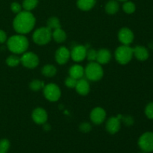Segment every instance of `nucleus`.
I'll return each mask as SVG.
<instances>
[{"instance_id": "1", "label": "nucleus", "mask_w": 153, "mask_h": 153, "mask_svg": "<svg viewBox=\"0 0 153 153\" xmlns=\"http://www.w3.org/2000/svg\"><path fill=\"white\" fill-rule=\"evenodd\" d=\"M35 25V17L30 11L22 10L13 19V26L19 34L29 33Z\"/></svg>"}, {"instance_id": "2", "label": "nucleus", "mask_w": 153, "mask_h": 153, "mask_svg": "<svg viewBox=\"0 0 153 153\" xmlns=\"http://www.w3.org/2000/svg\"><path fill=\"white\" fill-rule=\"evenodd\" d=\"M28 40L22 34H16L7 40V46L9 50L14 54H23L28 48Z\"/></svg>"}, {"instance_id": "3", "label": "nucleus", "mask_w": 153, "mask_h": 153, "mask_svg": "<svg viewBox=\"0 0 153 153\" xmlns=\"http://www.w3.org/2000/svg\"><path fill=\"white\" fill-rule=\"evenodd\" d=\"M85 74L88 80L97 82L102 78L104 72L101 64L93 61L90 63L85 69Z\"/></svg>"}, {"instance_id": "4", "label": "nucleus", "mask_w": 153, "mask_h": 153, "mask_svg": "<svg viewBox=\"0 0 153 153\" xmlns=\"http://www.w3.org/2000/svg\"><path fill=\"white\" fill-rule=\"evenodd\" d=\"M114 55L117 61L119 64L125 65L129 63L134 56L133 48L126 45H123L116 49Z\"/></svg>"}, {"instance_id": "5", "label": "nucleus", "mask_w": 153, "mask_h": 153, "mask_svg": "<svg viewBox=\"0 0 153 153\" xmlns=\"http://www.w3.org/2000/svg\"><path fill=\"white\" fill-rule=\"evenodd\" d=\"M52 37V31L48 27H41L35 30L32 35V39L38 45H45L49 43Z\"/></svg>"}, {"instance_id": "6", "label": "nucleus", "mask_w": 153, "mask_h": 153, "mask_svg": "<svg viewBox=\"0 0 153 153\" xmlns=\"http://www.w3.org/2000/svg\"><path fill=\"white\" fill-rule=\"evenodd\" d=\"M138 146L142 151L148 153L153 152V132L147 131L139 137Z\"/></svg>"}, {"instance_id": "7", "label": "nucleus", "mask_w": 153, "mask_h": 153, "mask_svg": "<svg viewBox=\"0 0 153 153\" xmlns=\"http://www.w3.org/2000/svg\"><path fill=\"white\" fill-rule=\"evenodd\" d=\"M43 94L47 100L50 102H56L61 95L59 87L55 84H49L43 88Z\"/></svg>"}, {"instance_id": "8", "label": "nucleus", "mask_w": 153, "mask_h": 153, "mask_svg": "<svg viewBox=\"0 0 153 153\" xmlns=\"http://www.w3.org/2000/svg\"><path fill=\"white\" fill-rule=\"evenodd\" d=\"M21 63L24 67L29 69H34L39 64V58L36 54L31 52H25L20 58Z\"/></svg>"}, {"instance_id": "9", "label": "nucleus", "mask_w": 153, "mask_h": 153, "mask_svg": "<svg viewBox=\"0 0 153 153\" xmlns=\"http://www.w3.org/2000/svg\"><path fill=\"white\" fill-rule=\"evenodd\" d=\"M118 38L120 43H122L123 45L129 46L134 40V33L130 28L124 27L120 30L118 33Z\"/></svg>"}, {"instance_id": "10", "label": "nucleus", "mask_w": 153, "mask_h": 153, "mask_svg": "<svg viewBox=\"0 0 153 153\" xmlns=\"http://www.w3.org/2000/svg\"><path fill=\"white\" fill-rule=\"evenodd\" d=\"M87 48L82 45L74 46L70 52V57L76 62H81L86 58Z\"/></svg>"}, {"instance_id": "11", "label": "nucleus", "mask_w": 153, "mask_h": 153, "mask_svg": "<svg viewBox=\"0 0 153 153\" xmlns=\"http://www.w3.org/2000/svg\"><path fill=\"white\" fill-rule=\"evenodd\" d=\"M106 118V112L100 107L95 108L91 112V120L96 125L102 124Z\"/></svg>"}, {"instance_id": "12", "label": "nucleus", "mask_w": 153, "mask_h": 153, "mask_svg": "<svg viewBox=\"0 0 153 153\" xmlns=\"http://www.w3.org/2000/svg\"><path fill=\"white\" fill-rule=\"evenodd\" d=\"M70 58V52L67 48L61 46L55 53V60L58 64H65Z\"/></svg>"}, {"instance_id": "13", "label": "nucleus", "mask_w": 153, "mask_h": 153, "mask_svg": "<svg viewBox=\"0 0 153 153\" xmlns=\"http://www.w3.org/2000/svg\"><path fill=\"white\" fill-rule=\"evenodd\" d=\"M32 120L35 123L44 124L46 123L48 119L47 112L42 108H37L32 112Z\"/></svg>"}, {"instance_id": "14", "label": "nucleus", "mask_w": 153, "mask_h": 153, "mask_svg": "<svg viewBox=\"0 0 153 153\" xmlns=\"http://www.w3.org/2000/svg\"><path fill=\"white\" fill-rule=\"evenodd\" d=\"M106 130L110 134H114L118 132L120 128V120L117 117H110L106 122Z\"/></svg>"}, {"instance_id": "15", "label": "nucleus", "mask_w": 153, "mask_h": 153, "mask_svg": "<svg viewBox=\"0 0 153 153\" xmlns=\"http://www.w3.org/2000/svg\"><path fill=\"white\" fill-rule=\"evenodd\" d=\"M133 54L134 56L140 61H146L149 57V51L143 46H136L133 48Z\"/></svg>"}, {"instance_id": "16", "label": "nucleus", "mask_w": 153, "mask_h": 153, "mask_svg": "<svg viewBox=\"0 0 153 153\" xmlns=\"http://www.w3.org/2000/svg\"><path fill=\"white\" fill-rule=\"evenodd\" d=\"M111 54L108 49H102L97 51V63L100 64H106L111 61Z\"/></svg>"}, {"instance_id": "17", "label": "nucleus", "mask_w": 153, "mask_h": 153, "mask_svg": "<svg viewBox=\"0 0 153 153\" xmlns=\"http://www.w3.org/2000/svg\"><path fill=\"white\" fill-rule=\"evenodd\" d=\"M69 74L71 77L79 80V79H82L84 75H85V69L83 68L82 66L79 65V64H75L70 68Z\"/></svg>"}, {"instance_id": "18", "label": "nucleus", "mask_w": 153, "mask_h": 153, "mask_svg": "<svg viewBox=\"0 0 153 153\" xmlns=\"http://www.w3.org/2000/svg\"><path fill=\"white\" fill-rule=\"evenodd\" d=\"M75 88L76 89V91L82 96L87 95L90 92V85L86 79H81L78 80Z\"/></svg>"}, {"instance_id": "19", "label": "nucleus", "mask_w": 153, "mask_h": 153, "mask_svg": "<svg viewBox=\"0 0 153 153\" xmlns=\"http://www.w3.org/2000/svg\"><path fill=\"white\" fill-rule=\"evenodd\" d=\"M96 4V0H78L77 6L82 10H90Z\"/></svg>"}, {"instance_id": "20", "label": "nucleus", "mask_w": 153, "mask_h": 153, "mask_svg": "<svg viewBox=\"0 0 153 153\" xmlns=\"http://www.w3.org/2000/svg\"><path fill=\"white\" fill-rule=\"evenodd\" d=\"M52 37L57 43H63L67 39V34H66L65 31L61 29V28H57V29L54 30L52 32Z\"/></svg>"}, {"instance_id": "21", "label": "nucleus", "mask_w": 153, "mask_h": 153, "mask_svg": "<svg viewBox=\"0 0 153 153\" xmlns=\"http://www.w3.org/2000/svg\"><path fill=\"white\" fill-rule=\"evenodd\" d=\"M119 10V4L115 0H110L105 4V11L108 14H114Z\"/></svg>"}, {"instance_id": "22", "label": "nucleus", "mask_w": 153, "mask_h": 153, "mask_svg": "<svg viewBox=\"0 0 153 153\" xmlns=\"http://www.w3.org/2000/svg\"><path fill=\"white\" fill-rule=\"evenodd\" d=\"M57 70L55 66L52 64H47L45 65L42 69V74L46 77H53L56 75Z\"/></svg>"}, {"instance_id": "23", "label": "nucleus", "mask_w": 153, "mask_h": 153, "mask_svg": "<svg viewBox=\"0 0 153 153\" xmlns=\"http://www.w3.org/2000/svg\"><path fill=\"white\" fill-rule=\"evenodd\" d=\"M50 30H55L57 28H61V23L60 20L55 16H52L47 20V26Z\"/></svg>"}, {"instance_id": "24", "label": "nucleus", "mask_w": 153, "mask_h": 153, "mask_svg": "<svg viewBox=\"0 0 153 153\" xmlns=\"http://www.w3.org/2000/svg\"><path fill=\"white\" fill-rule=\"evenodd\" d=\"M38 4V0H24L22 2V7L27 11H31L35 8Z\"/></svg>"}, {"instance_id": "25", "label": "nucleus", "mask_w": 153, "mask_h": 153, "mask_svg": "<svg viewBox=\"0 0 153 153\" xmlns=\"http://www.w3.org/2000/svg\"><path fill=\"white\" fill-rule=\"evenodd\" d=\"M21 63L20 58L19 57L16 56V55H10L8 58L6 59V64L9 66V67H16L19 65Z\"/></svg>"}, {"instance_id": "26", "label": "nucleus", "mask_w": 153, "mask_h": 153, "mask_svg": "<svg viewBox=\"0 0 153 153\" xmlns=\"http://www.w3.org/2000/svg\"><path fill=\"white\" fill-rule=\"evenodd\" d=\"M123 9L124 12L128 13V14H131L135 11L136 6L132 1H126L123 5Z\"/></svg>"}, {"instance_id": "27", "label": "nucleus", "mask_w": 153, "mask_h": 153, "mask_svg": "<svg viewBox=\"0 0 153 153\" xmlns=\"http://www.w3.org/2000/svg\"><path fill=\"white\" fill-rule=\"evenodd\" d=\"M31 90L34 91H38L40 89L43 88L45 87L44 82L40 80H33L29 85Z\"/></svg>"}, {"instance_id": "28", "label": "nucleus", "mask_w": 153, "mask_h": 153, "mask_svg": "<svg viewBox=\"0 0 153 153\" xmlns=\"http://www.w3.org/2000/svg\"><path fill=\"white\" fill-rule=\"evenodd\" d=\"M97 51H96L95 49H91L87 50V54H86V58L91 62L93 61H95L97 60Z\"/></svg>"}, {"instance_id": "29", "label": "nucleus", "mask_w": 153, "mask_h": 153, "mask_svg": "<svg viewBox=\"0 0 153 153\" xmlns=\"http://www.w3.org/2000/svg\"><path fill=\"white\" fill-rule=\"evenodd\" d=\"M10 141L7 139H1L0 140V152H7L10 148Z\"/></svg>"}, {"instance_id": "30", "label": "nucleus", "mask_w": 153, "mask_h": 153, "mask_svg": "<svg viewBox=\"0 0 153 153\" xmlns=\"http://www.w3.org/2000/svg\"><path fill=\"white\" fill-rule=\"evenodd\" d=\"M145 114L149 120H153V102H149L145 108Z\"/></svg>"}, {"instance_id": "31", "label": "nucleus", "mask_w": 153, "mask_h": 153, "mask_svg": "<svg viewBox=\"0 0 153 153\" xmlns=\"http://www.w3.org/2000/svg\"><path fill=\"white\" fill-rule=\"evenodd\" d=\"M77 82H78L77 79L70 76V77H68L67 79H66L65 85L66 86L68 87V88H75L76 86V84H77Z\"/></svg>"}, {"instance_id": "32", "label": "nucleus", "mask_w": 153, "mask_h": 153, "mask_svg": "<svg viewBox=\"0 0 153 153\" xmlns=\"http://www.w3.org/2000/svg\"><path fill=\"white\" fill-rule=\"evenodd\" d=\"M10 9H11L12 11L15 13H19L22 11V6L20 4H19L18 2H13L10 5Z\"/></svg>"}, {"instance_id": "33", "label": "nucleus", "mask_w": 153, "mask_h": 153, "mask_svg": "<svg viewBox=\"0 0 153 153\" xmlns=\"http://www.w3.org/2000/svg\"><path fill=\"white\" fill-rule=\"evenodd\" d=\"M79 128H80V130L82 132L87 133L91 131V128H92V126H91V125L89 123H82L80 125Z\"/></svg>"}, {"instance_id": "34", "label": "nucleus", "mask_w": 153, "mask_h": 153, "mask_svg": "<svg viewBox=\"0 0 153 153\" xmlns=\"http://www.w3.org/2000/svg\"><path fill=\"white\" fill-rule=\"evenodd\" d=\"M123 122L125 123V124L126 126H131L134 123V119L131 116L123 117Z\"/></svg>"}, {"instance_id": "35", "label": "nucleus", "mask_w": 153, "mask_h": 153, "mask_svg": "<svg viewBox=\"0 0 153 153\" xmlns=\"http://www.w3.org/2000/svg\"><path fill=\"white\" fill-rule=\"evenodd\" d=\"M7 40V35L4 31L0 29V43H3Z\"/></svg>"}, {"instance_id": "36", "label": "nucleus", "mask_w": 153, "mask_h": 153, "mask_svg": "<svg viewBox=\"0 0 153 153\" xmlns=\"http://www.w3.org/2000/svg\"><path fill=\"white\" fill-rule=\"evenodd\" d=\"M43 129H44L45 131H49V130H50L51 127L49 124L44 123V124H43Z\"/></svg>"}, {"instance_id": "37", "label": "nucleus", "mask_w": 153, "mask_h": 153, "mask_svg": "<svg viewBox=\"0 0 153 153\" xmlns=\"http://www.w3.org/2000/svg\"><path fill=\"white\" fill-rule=\"evenodd\" d=\"M149 47L150 48V49H153V41H151L150 43H149Z\"/></svg>"}, {"instance_id": "38", "label": "nucleus", "mask_w": 153, "mask_h": 153, "mask_svg": "<svg viewBox=\"0 0 153 153\" xmlns=\"http://www.w3.org/2000/svg\"><path fill=\"white\" fill-rule=\"evenodd\" d=\"M119 1H128V0H119Z\"/></svg>"}, {"instance_id": "39", "label": "nucleus", "mask_w": 153, "mask_h": 153, "mask_svg": "<svg viewBox=\"0 0 153 153\" xmlns=\"http://www.w3.org/2000/svg\"><path fill=\"white\" fill-rule=\"evenodd\" d=\"M139 153H146V152H143V151H142V152H139Z\"/></svg>"}, {"instance_id": "40", "label": "nucleus", "mask_w": 153, "mask_h": 153, "mask_svg": "<svg viewBox=\"0 0 153 153\" xmlns=\"http://www.w3.org/2000/svg\"><path fill=\"white\" fill-rule=\"evenodd\" d=\"M0 153H7V152H0Z\"/></svg>"}]
</instances>
